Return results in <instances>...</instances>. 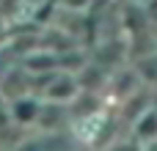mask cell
Listing matches in <instances>:
<instances>
[{"label": "cell", "instance_id": "obj_1", "mask_svg": "<svg viewBox=\"0 0 157 151\" xmlns=\"http://www.w3.org/2000/svg\"><path fill=\"white\" fill-rule=\"evenodd\" d=\"M36 116H39V105L36 102H30V99H19L17 105H14V121L17 124H30V121H36Z\"/></svg>", "mask_w": 157, "mask_h": 151}]
</instances>
